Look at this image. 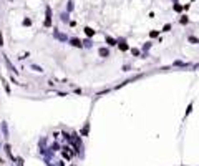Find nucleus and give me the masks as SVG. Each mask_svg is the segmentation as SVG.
I'll return each instance as SVG.
<instances>
[{"label":"nucleus","instance_id":"obj_18","mask_svg":"<svg viewBox=\"0 0 199 166\" xmlns=\"http://www.w3.org/2000/svg\"><path fill=\"white\" fill-rule=\"evenodd\" d=\"M50 150H52V151L55 153V151H58V150H60V145H58V143H53V145L50 146Z\"/></svg>","mask_w":199,"mask_h":166},{"label":"nucleus","instance_id":"obj_2","mask_svg":"<svg viewBox=\"0 0 199 166\" xmlns=\"http://www.w3.org/2000/svg\"><path fill=\"white\" fill-rule=\"evenodd\" d=\"M45 27H52V8L47 7L45 10Z\"/></svg>","mask_w":199,"mask_h":166},{"label":"nucleus","instance_id":"obj_3","mask_svg":"<svg viewBox=\"0 0 199 166\" xmlns=\"http://www.w3.org/2000/svg\"><path fill=\"white\" fill-rule=\"evenodd\" d=\"M68 42H70V45H71V47H76V48H81V47H83V43H81V40H80L78 37L68 38Z\"/></svg>","mask_w":199,"mask_h":166},{"label":"nucleus","instance_id":"obj_26","mask_svg":"<svg viewBox=\"0 0 199 166\" xmlns=\"http://www.w3.org/2000/svg\"><path fill=\"white\" fill-rule=\"evenodd\" d=\"M73 10V2H68V12Z\"/></svg>","mask_w":199,"mask_h":166},{"label":"nucleus","instance_id":"obj_16","mask_svg":"<svg viewBox=\"0 0 199 166\" xmlns=\"http://www.w3.org/2000/svg\"><path fill=\"white\" fill-rule=\"evenodd\" d=\"M88 130H90V123H86V125L83 126V130H81V134H83V136H86V134H88Z\"/></svg>","mask_w":199,"mask_h":166},{"label":"nucleus","instance_id":"obj_27","mask_svg":"<svg viewBox=\"0 0 199 166\" xmlns=\"http://www.w3.org/2000/svg\"><path fill=\"white\" fill-rule=\"evenodd\" d=\"M0 45H3V38H2V32H0Z\"/></svg>","mask_w":199,"mask_h":166},{"label":"nucleus","instance_id":"obj_14","mask_svg":"<svg viewBox=\"0 0 199 166\" xmlns=\"http://www.w3.org/2000/svg\"><path fill=\"white\" fill-rule=\"evenodd\" d=\"M60 18H62V22H65V23H68L70 20H68V12H63L62 15H60Z\"/></svg>","mask_w":199,"mask_h":166},{"label":"nucleus","instance_id":"obj_28","mask_svg":"<svg viewBox=\"0 0 199 166\" xmlns=\"http://www.w3.org/2000/svg\"><path fill=\"white\" fill-rule=\"evenodd\" d=\"M58 166H65V165H63V161H60V163H58Z\"/></svg>","mask_w":199,"mask_h":166},{"label":"nucleus","instance_id":"obj_8","mask_svg":"<svg viewBox=\"0 0 199 166\" xmlns=\"http://www.w3.org/2000/svg\"><path fill=\"white\" fill-rule=\"evenodd\" d=\"M81 43H83V47H86V48H91V47H93V42H91V38H86V40H83Z\"/></svg>","mask_w":199,"mask_h":166},{"label":"nucleus","instance_id":"obj_5","mask_svg":"<svg viewBox=\"0 0 199 166\" xmlns=\"http://www.w3.org/2000/svg\"><path fill=\"white\" fill-rule=\"evenodd\" d=\"M0 128H2V133H3V138L8 139V125H7V121H2L0 123Z\"/></svg>","mask_w":199,"mask_h":166},{"label":"nucleus","instance_id":"obj_12","mask_svg":"<svg viewBox=\"0 0 199 166\" xmlns=\"http://www.w3.org/2000/svg\"><path fill=\"white\" fill-rule=\"evenodd\" d=\"M30 68H32L33 71H37V73H42V71H43V68H42L40 65H33V63H32V65H30Z\"/></svg>","mask_w":199,"mask_h":166},{"label":"nucleus","instance_id":"obj_10","mask_svg":"<svg viewBox=\"0 0 199 166\" xmlns=\"http://www.w3.org/2000/svg\"><path fill=\"white\" fill-rule=\"evenodd\" d=\"M2 83H3V88H5V91H7V93L10 95V85H8V81H7V80H5L3 76H2Z\"/></svg>","mask_w":199,"mask_h":166},{"label":"nucleus","instance_id":"obj_9","mask_svg":"<svg viewBox=\"0 0 199 166\" xmlns=\"http://www.w3.org/2000/svg\"><path fill=\"white\" fill-rule=\"evenodd\" d=\"M118 43H120V48H121L123 52H125V50H128V45H126L125 38H120V42H118Z\"/></svg>","mask_w":199,"mask_h":166},{"label":"nucleus","instance_id":"obj_20","mask_svg":"<svg viewBox=\"0 0 199 166\" xmlns=\"http://www.w3.org/2000/svg\"><path fill=\"white\" fill-rule=\"evenodd\" d=\"M131 53L134 55V57H139V55H141V52H139L138 48H131Z\"/></svg>","mask_w":199,"mask_h":166},{"label":"nucleus","instance_id":"obj_22","mask_svg":"<svg viewBox=\"0 0 199 166\" xmlns=\"http://www.w3.org/2000/svg\"><path fill=\"white\" fill-rule=\"evenodd\" d=\"M169 30H171V23H166L164 28H163V32H169Z\"/></svg>","mask_w":199,"mask_h":166},{"label":"nucleus","instance_id":"obj_15","mask_svg":"<svg viewBox=\"0 0 199 166\" xmlns=\"http://www.w3.org/2000/svg\"><path fill=\"white\" fill-rule=\"evenodd\" d=\"M174 66H183V68H186V66H189V63H184V62L176 60V62H174Z\"/></svg>","mask_w":199,"mask_h":166},{"label":"nucleus","instance_id":"obj_11","mask_svg":"<svg viewBox=\"0 0 199 166\" xmlns=\"http://www.w3.org/2000/svg\"><path fill=\"white\" fill-rule=\"evenodd\" d=\"M85 33H86V35H88V38H90V37H93V35H95V30H93L91 27H85Z\"/></svg>","mask_w":199,"mask_h":166},{"label":"nucleus","instance_id":"obj_4","mask_svg":"<svg viewBox=\"0 0 199 166\" xmlns=\"http://www.w3.org/2000/svg\"><path fill=\"white\" fill-rule=\"evenodd\" d=\"M53 37H55L57 40H60V42H68V37H66L65 33H60L58 30H55V32H53Z\"/></svg>","mask_w":199,"mask_h":166},{"label":"nucleus","instance_id":"obj_17","mask_svg":"<svg viewBox=\"0 0 199 166\" xmlns=\"http://www.w3.org/2000/svg\"><path fill=\"white\" fill-rule=\"evenodd\" d=\"M151 45H153V43H151V42H146V43H144V45H143V50H144V53H148V50H149V48H151Z\"/></svg>","mask_w":199,"mask_h":166},{"label":"nucleus","instance_id":"obj_19","mask_svg":"<svg viewBox=\"0 0 199 166\" xmlns=\"http://www.w3.org/2000/svg\"><path fill=\"white\" fill-rule=\"evenodd\" d=\"M188 42H189V43H194V45H196V43H199V38H196V37H189V38H188Z\"/></svg>","mask_w":199,"mask_h":166},{"label":"nucleus","instance_id":"obj_7","mask_svg":"<svg viewBox=\"0 0 199 166\" xmlns=\"http://www.w3.org/2000/svg\"><path fill=\"white\" fill-rule=\"evenodd\" d=\"M98 53H100V57L101 58H106V57H110V50L106 48V47H101L98 50Z\"/></svg>","mask_w":199,"mask_h":166},{"label":"nucleus","instance_id":"obj_1","mask_svg":"<svg viewBox=\"0 0 199 166\" xmlns=\"http://www.w3.org/2000/svg\"><path fill=\"white\" fill-rule=\"evenodd\" d=\"M3 63H5V66H7V70L10 71V73H13V75H18V70L13 66V63L10 62V58L7 57V55H3Z\"/></svg>","mask_w":199,"mask_h":166},{"label":"nucleus","instance_id":"obj_23","mask_svg":"<svg viewBox=\"0 0 199 166\" xmlns=\"http://www.w3.org/2000/svg\"><path fill=\"white\" fill-rule=\"evenodd\" d=\"M188 22H189V18H188V17H183V18H181V23H183V25H186Z\"/></svg>","mask_w":199,"mask_h":166},{"label":"nucleus","instance_id":"obj_24","mask_svg":"<svg viewBox=\"0 0 199 166\" xmlns=\"http://www.w3.org/2000/svg\"><path fill=\"white\" fill-rule=\"evenodd\" d=\"M191 110H193V103H189V106H188V110H186V116L191 113Z\"/></svg>","mask_w":199,"mask_h":166},{"label":"nucleus","instance_id":"obj_6","mask_svg":"<svg viewBox=\"0 0 199 166\" xmlns=\"http://www.w3.org/2000/svg\"><path fill=\"white\" fill-rule=\"evenodd\" d=\"M3 151L7 153V156L10 158V161H15V158H13V155H12V148H10V145H8V143L3 146Z\"/></svg>","mask_w":199,"mask_h":166},{"label":"nucleus","instance_id":"obj_21","mask_svg":"<svg viewBox=\"0 0 199 166\" xmlns=\"http://www.w3.org/2000/svg\"><path fill=\"white\" fill-rule=\"evenodd\" d=\"M23 25H25V27H30V25H32V20H30V18H25V20H23Z\"/></svg>","mask_w":199,"mask_h":166},{"label":"nucleus","instance_id":"obj_25","mask_svg":"<svg viewBox=\"0 0 199 166\" xmlns=\"http://www.w3.org/2000/svg\"><path fill=\"white\" fill-rule=\"evenodd\" d=\"M17 165H18V166H23V160H22V158H17Z\"/></svg>","mask_w":199,"mask_h":166},{"label":"nucleus","instance_id":"obj_29","mask_svg":"<svg viewBox=\"0 0 199 166\" xmlns=\"http://www.w3.org/2000/svg\"><path fill=\"white\" fill-rule=\"evenodd\" d=\"M0 148H2V143H0Z\"/></svg>","mask_w":199,"mask_h":166},{"label":"nucleus","instance_id":"obj_13","mask_svg":"<svg viewBox=\"0 0 199 166\" xmlns=\"http://www.w3.org/2000/svg\"><path fill=\"white\" fill-rule=\"evenodd\" d=\"M106 43H108L110 47H113V45H116V40H115L113 37H106Z\"/></svg>","mask_w":199,"mask_h":166}]
</instances>
